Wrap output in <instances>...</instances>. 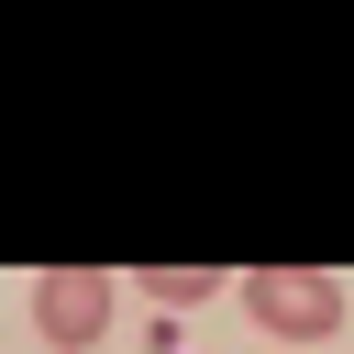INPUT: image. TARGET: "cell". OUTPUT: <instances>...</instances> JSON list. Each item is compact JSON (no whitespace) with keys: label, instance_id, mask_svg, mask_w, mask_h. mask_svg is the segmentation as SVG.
I'll return each mask as SVG.
<instances>
[{"label":"cell","instance_id":"cell-1","mask_svg":"<svg viewBox=\"0 0 354 354\" xmlns=\"http://www.w3.org/2000/svg\"><path fill=\"white\" fill-rule=\"evenodd\" d=\"M243 310L277 343H332L343 332V277H321V266H254L243 277Z\"/></svg>","mask_w":354,"mask_h":354},{"label":"cell","instance_id":"cell-2","mask_svg":"<svg viewBox=\"0 0 354 354\" xmlns=\"http://www.w3.org/2000/svg\"><path fill=\"white\" fill-rule=\"evenodd\" d=\"M33 332H44L55 354H88V343L111 332V266H44V288H33Z\"/></svg>","mask_w":354,"mask_h":354},{"label":"cell","instance_id":"cell-3","mask_svg":"<svg viewBox=\"0 0 354 354\" xmlns=\"http://www.w3.org/2000/svg\"><path fill=\"white\" fill-rule=\"evenodd\" d=\"M144 288H155L166 310H199V299L221 288V266H144Z\"/></svg>","mask_w":354,"mask_h":354}]
</instances>
